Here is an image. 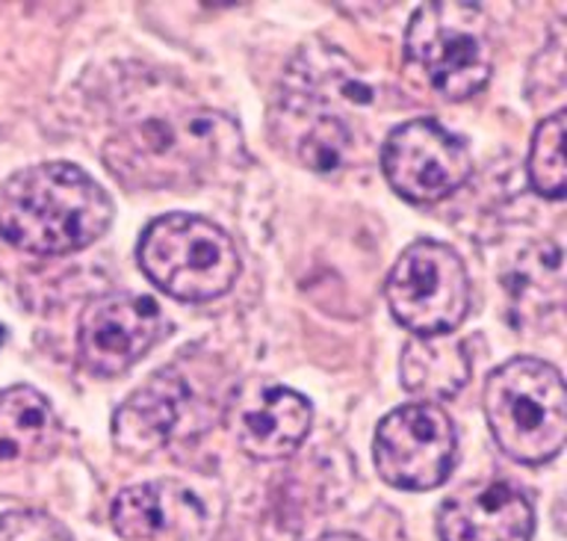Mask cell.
Instances as JSON below:
<instances>
[{
    "instance_id": "15",
    "label": "cell",
    "mask_w": 567,
    "mask_h": 541,
    "mask_svg": "<svg viewBox=\"0 0 567 541\" xmlns=\"http://www.w3.org/2000/svg\"><path fill=\"white\" fill-rule=\"evenodd\" d=\"M399 376L408 394L423 402L455 397L470 379L467 346L450 335L414 337L402 349Z\"/></svg>"
},
{
    "instance_id": "10",
    "label": "cell",
    "mask_w": 567,
    "mask_h": 541,
    "mask_svg": "<svg viewBox=\"0 0 567 541\" xmlns=\"http://www.w3.org/2000/svg\"><path fill=\"white\" fill-rule=\"evenodd\" d=\"M313 408L284 385H255L237 397L230 426L239 450L257 461L287 459L308 438Z\"/></svg>"
},
{
    "instance_id": "8",
    "label": "cell",
    "mask_w": 567,
    "mask_h": 541,
    "mask_svg": "<svg viewBox=\"0 0 567 541\" xmlns=\"http://www.w3.org/2000/svg\"><path fill=\"white\" fill-rule=\"evenodd\" d=\"M381 172L390 190L414 204L443 202L473 175L464 140L432 119H414L393 127L381 145Z\"/></svg>"
},
{
    "instance_id": "1",
    "label": "cell",
    "mask_w": 567,
    "mask_h": 541,
    "mask_svg": "<svg viewBox=\"0 0 567 541\" xmlns=\"http://www.w3.org/2000/svg\"><path fill=\"white\" fill-rule=\"evenodd\" d=\"M110 222L106 190L71 163L21 169L0 186V237L30 255L80 252L104 237Z\"/></svg>"
},
{
    "instance_id": "13",
    "label": "cell",
    "mask_w": 567,
    "mask_h": 541,
    "mask_svg": "<svg viewBox=\"0 0 567 541\" xmlns=\"http://www.w3.org/2000/svg\"><path fill=\"white\" fill-rule=\"evenodd\" d=\"M186 394L189 390H186L184 376L175 367L154 372L145 381V388L124 399L122 408L115 411V447L122 452H131V456H145V452L159 450L181 426Z\"/></svg>"
},
{
    "instance_id": "4",
    "label": "cell",
    "mask_w": 567,
    "mask_h": 541,
    "mask_svg": "<svg viewBox=\"0 0 567 541\" xmlns=\"http://www.w3.org/2000/svg\"><path fill=\"white\" fill-rule=\"evenodd\" d=\"M151 284L181 302H210L230 290L239 252L228 231L195 213H166L142 231L136 248Z\"/></svg>"
},
{
    "instance_id": "18",
    "label": "cell",
    "mask_w": 567,
    "mask_h": 541,
    "mask_svg": "<svg viewBox=\"0 0 567 541\" xmlns=\"http://www.w3.org/2000/svg\"><path fill=\"white\" fill-rule=\"evenodd\" d=\"M317 541H363L358 539V535H349V532H331V535H322V539Z\"/></svg>"
},
{
    "instance_id": "17",
    "label": "cell",
    "mask_w": 567,
    "mask_h": 541,
    "mask_svg": "<svg viewBox=\"0 0 567 541\" xmlns=\"http://www.w3.org/2000/svg\"><path fill=\"white\" fill-rule=\"evenodd\" d=\"M0 541H71V535L51 514L21 509L0 514Z\"/></svg>"
},
{
    "instance_id": "19",
    "label": "cell",
    "mask_w": 567,
    "mask_h": 541,
    "mask_svg": "<svg viewBox=\"0 0 567 541\" xmlns=\"http://www.w3.org/2000/svg\"><path fill=\"white\" fill-rule=\"evenodd\" d=\"M0 344H3V328H0Z\"/></svg>"
},
{
    "instance_id": "9",
    "label": "cell",
    "mask_w": 567,
    "mask_h": 541,
    "mask_svg": "<svg viewBox=\"0 0 567 541\" xmlns=\"http://www.w3.org/2000/svg\"><path fill=\"white\" fill-rule=\"evenodd\" d=\"M163 310L148 296L106 293L89 302L78 328L80 361L92 376H122L166 335Z\"/></svg>"
},
{
    "instance_id": "14",
    "label": "cell",
    "mask_w": 567,
    "mask_h": 541,
    "mask_svg": "<svg viewBox=\"0 0 567 541\" xmlns=\"http://www.w3.org/2000/svg\"><path fill=\"white\" fill-rule=\"evenodd\" d=\"M60 417L30 385L0 390V465L39 461L60 443Z\"/></svg>"
},
{
    "instance_id": "12",
    "label": "cell",
    "mask_w": 567,
    "mask_h": 541,
    "mask_svg": "<svg viewBox=\"0 0 567 541\" xmlns=\"http://www.w3.org/2000/svg\"><path fill=\"white\" fill-rule=\"evenodd\" d=\"M110 521L124 541H193L204 527V506L186 486L159 479L124 488Z\"/></svg>"
},
{
    "instance_id": "2",
    "label": "cell",
    "mask_w": 567,
    "mask_h": 541,
    "mask_svg": "<svg viewBox=\"0 0 567 541\" xmlns=\"http://www.w3.org/2000/svg\"><path fill=\"white\" fill-rule=\"evenodd\" d=\"M487 426L499 450L520 465L556 459L567 438V388L561 372L540 358L499 364L482 394Z\"/></svg>"
},
{
    "instance_id": "11",
    "label": "cell",
    "mask_w": 567,
    "mask_h": 541,
    "mask_svg": "<svg viewBox=\"0 0 567 541\" xmlns=\"http://www.w3.org/2000/svg\"><path fill=\"white\" fill-rule=\"evenodd\" d=\"M532 530L529 497L505 479L461 488L437 514L441 541H529Z\"/></svg>"
},
{
    "instance_id": "3",
    "label": "cell",
    "mask_w": 567,
    "mask_h": 541,
    "mask_svg": "<svg viewBox=\"0 0 567 541\" xmlns=\"http://www.w3.org/2000/svg\"><path fill=\"white\" fill-rule=\"evenodd\" d=\"M237 131L207 110H177L131 124L106 142V166L136 186H172L207 177L204 172L228 154Z\"/></svg>"
},
{
    "instance_id": "7",
    "label": "cell",
    "mask_w": 567,
    "mask_h": 541,
    "mask_svg": "<svg viewBox=\"0 0 567 541\" xmlns=\"http://www.w3.org/2000/svg\"><path fill=\"white\" fill-rule=\"evenodd\" d=\"M458 438L450 415L434 402L393 408L375 429L372 456L379 477L402 491H429L455 468Z\"/></svg>"
},
{
    "instance_id": "6",
    "label": "cell",
    "mask_w": 567,
    "mask_h": 541,
    "mask_svg": "<svg viewBox=\"0 0 567 541\" xmlns=\"http://www.w3.org/2000/svg\"><path fill=\"white\" fill-rule=\"evenodd\" d=\"M388 305L399 326L416 337L450 335L464 323L473 302L467 266L437 239H416L388 275Z\"/></svg>"
},
{
    "instance_id": "16",
    "label": "cell",
    "mask_w": 567,
    "mask_h": 541,
    "mask_svg": "<svg viewBox=\"0 0 567 541\" xmlns=\"http://www.w3.org/2000/svg\"><path fill=\"white\" fill-rule=\"evenodd\" d=\"M565 110H558L535 127L529 149V181L535 193L558 202L565 195L567 169H565Z\"/></svg>"
},
{
    "instance_id": "5",
    "label": "cell",
    "mask_w": 567,
    "mask_h": 541,
    "mask_svg": "<svg viewBox=\"0 0 567 541\" xmlns=\"http://www.w3.org/2000/svg\"><path fill=\"white\" fill-rule=\"evenodd\" d=\"M405 53L443 98L482 92L494 74V35L478 3H423L405 33Z\"/></svg>"
}]
</instances>
